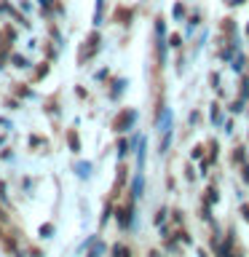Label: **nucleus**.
Listing matches in <instances>:
<instances>
[]
</instances>
